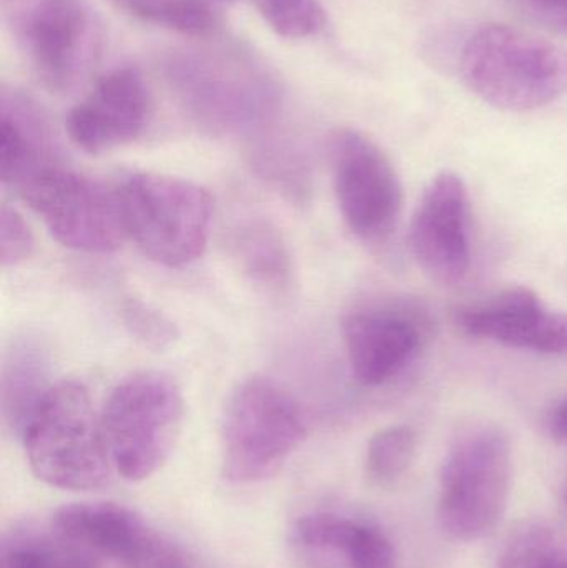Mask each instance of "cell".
I'll list each match as a JSON object with an SVG mask.
<instances>
[{
  "label": "cell",
  "mask_w": 567,
  "mask_h": 568,
  "mask_svg": "<svg viewBox=\"0 0 567 568\" xmlns=\"http://www.w3.org/2000/svg\"><path fill=\"white\" fill-rule=\"evenodd\" d=\"M163 75L186 116L210 135H253L282 109L276 77L239 47L175 50L163 62Z\"/></svg>",
  "instance_id": "obj_1"
},
{
  "label": "cell",
  "mask_w": 567,
  "mask_h": 568,
  "mask_svg": "<svg viewBox=\"0 0 567 568\" xmlns=\"http://www.w3.org/2000/svg\"><path fill=\"white\" fill-rule=\"evenodd\" d=\"M463 82L505 112H531L567 93V50L503 23L479 27L459 57Z\"/></svg>",
  "instance_id": "obj_2"
},
{
  "label": "cell",
  "mask_w": 567,
  "mask_h": 568,
  "mask_svg": "<svg viewBox=\"0 0 567 568\" xmlns=\"http://www.w3.org/2000/svg\"><path fill=\"white\" fill-rule=\"evenodd\" d=\"M19 439L33 476L55 489H102L115 474L100 414L75 381L50 387Z\"/></svg>",
  "instance_id": "obj_3"
},
{
  "label": "cell",
  "mask_w": 567,
  "mask_h": 568,
  "mask_svg": "<svg viewBox=\"0 0 567 568\" xmlns=\"http://www.w3.org/2000/svg\"><path fill=\"white\" fill-rule=\"evenodd\" d=\"M513 453L495 424H473L456 434L439 470L438 520L459 542L485 539L508 510Z\"/></svg>",
  "instance_id": "obj_4"
},
{
  "label": "cell",
  "mask_w": 567,
  "mask_h": 568,
  "mask_svg": "<svg viewBox=\"0 0 567 568\" xmlns=\"http://www.w3.org/2000/svg\"><path fill=\"white\" fill-rule=\"evenodd\" d=\"M182 390L172 377L145 371L123 379L100 413L113 473L142 483L162 469L182 434Z\"/></svg>",
  "instance_id": "obj_5"
},
{
  "label": "cell",
  "mask_w": 567,
  "mask_h": 568,
  "mask_svg": "<svg viewBox=\"0 0 567 568\" xmlns=\"http://www.w3.org/2000/svg\"><path fill=\"white\" fill-rule=\"evenodd\" d=\"M305 436L295 399L269 377H249L232 390L223 410V477L233 484L263 483L285 466Z\"/></svg>",
  "instance_id": "obj_6"
},
{
  "label": "cell",
  "mask_w": 567,
  "mask_h": 568,
  "mask_svg": "<svg viewBox=\"0 0 567 568\" xmlns=\"http://www.w3.org/2000/svg\"><path fill=\"white\" fill-rule=\"evenodd\" d=\"M126 235L143 255L182 268L205 252L212 199L196 183L160 173H135L117 186Z\"/></svg>",
  "instance_id": "obj_7"
},
{
  "label": "cell",
  "mask_w": 567,
  "mask_h": 568,
  "mask_svg": "<svg viewBox=\"0 0 567 568\" xmlns=\"http://www.w3.org/2000/svg\"><path fill=\"white\" fill-rule=\"evenodd\" d=\"M30 72L50 92L72 89L95 62L100 22L89 0H0Z\"/></svg>",
  "instance_id": "obj_8"
},
{
  "label": "cell",
  "mask_w": 567,
  "mask_h": 568,
  "mask_svg": "<svg viewBox=\"0 0 567 568\" xmlns=\"http://www.w3.org/2000/svg\"><path fill=\"white\" fill-rule=\"evenodd\" d=\"M17 193L67 248L107 255L129 239L117 189L80 175L65 163L37 173Z\"/></svg>",
  "instance_id": "obj_9"
},
{
  "label": "cell",
  "mask_w": 567,
  "mask_h": 568,
  "mask_svg": "<svg viewBox=\"0 0 567 568\" xmlns=\"http://www.w3.org/2000/svg\"><path fill=\"white\" fill-rule=\"evenodd\" d=\"M336 202L356 239L382 243L402 219L403 185L392 160L365 133L336 130L328 142Z\"/></svg>",
  "instance_id": "obj_10"
},
{
  "label": "cell",
  "mask_w": 567,
  "mask_h": 568,
  "mask_svg": "<svg viewBox=\"0 0 567 568\" xmlns=\"http://www.w3.org/2000/svg\"><path fill=\"white\" fill-rule=\"evenodd\" d=\"M52 524L92 556L107 557L120 568H190L175 540L120 504H70L53 514Z\"/></svg>",
  "instance_id": "obj_11"
},
{
  "label": "cell",
  "mask_w": 567,
  "mask_h": 568,
  "mask_svg": "<svg viewBox=\"0 0 567 568\" xmlns=\"http://www.w3.org/2000/svg\"><path fill=\"white\" fill-rule=\"evenodd\" d=\"M409 248L433 282H462L472 265L469 195L465 180L443 170L423 190L409 223Z\"/></svg>",
  "instance_id": "obj_12"
},
{
  "label": "cell",
  "mask_w": 567,
  "mask_h": 568,
  "mask_svg": "<svg viewBox=\"0 0 567 568\" xmlns=\"http://www.w3.org/2000/svg\"><path fill=\"white\" fill-rule=\"evenodd\" d=\"M469 336L513 349L567 357V313L551 310L528 286H509L458 311Z\"/></svg>",
  "instance_id": "obj_13"
},
{
  "label": "cell",
  "mask_w": 567,
  "mask_h": 568,
  "mask_svg": "<svg viewBox=\"0 0 567 568\" xmlns=\"http://www.w3.org/2000/svg\"><path fill=\"white\" fill-rule=\"evenodd\" d=\"M152 115V99L140 70L122 67L103 75L67 116L73 145L99 155L139 139Z\"/></svg>",
  "instance_id": "obj_14"
},
{
  "label": "cell",
  "mask_w": 567,
  "mask_h": 568,
  "mask_svg": "<svg viewBox=\"0 0 567 568\" xmlns=\"http://www.w3.org/2000/svg\"><path fill=\"white\" fill-rule=\"evenodd\" d=\"M292 544L310 568H398L388 534L352 514H306L293 526Z\"/></svg>",
  "instance_id": "obj_15"
},
{
  "label": "cell",
  "mask_w": 567,
  "mask_h": 568,
  "mask_svg": "<svg viewBox=\"0 0 567 568\" xmlns=\"http://www.w3.org/2000/svg\"><path fill=\"white\" fill-rule=\"evenodd\" d=\"M342 336L353 377L365 387L395 379L419 346L413 321L388 310L352 311L343 320Z\"/></svg>",
  "instance_id": "obj_16"
},
{
  "label": "cell",
  "mask_w": 567,
  "mask_h": 568,
  "mask_svg": "<svg viewBox=\"0 0 567 568\" xmlns=\"http://www.w3.org/2000/svg\"><path fill=\"white\" fill-rule=\"evenodd\" d=\"M63 163L55 133L36 100L17 89L0 93V180L20 189L49 166Z\"/></svg>",
  "instance_id": "obj_17"
},
{
  "label": "cell",
  "mask_w": 567,
  "mask_h": 568,
  "mask_svg": "<svg viewBox=\"0 0 567 568\" xmlns=\"http://www.w3.org/2000/svg\"><path fill=\"white\" fill-rule=\"evenodd\" d=\"M49 374V353L39 337L23 334L12 339L3 354L0 394L3 423L17 437L52 387Z\"/></svg>",
  "instance_id": "obj_18"
},
{
  "label": "cell",
  "mask_w": 567,
  "mask_h": 568,
  "mask_svg": "<svg viewBox=\"0 0 567 568\" xmlns=\"http://www.w3.org/2000/svg\"><path fill=\"white\" fill-rule=\"evenodd\" d=\"M233 255L250 283L269 297H288L293 262L282 233L265 220L240 226L233 236Z\"/></svg>",
  "instance_id": "obj_19"
},
{
  "label": "cell",
  "mask_w": 567,
  "mask_h": 568,
  "mask_svg": "<svg viewBox=\"0 0 567 568\" xmlns=\"http://www.w3.org/2000/svg\"><path fill=\"white\" fill-rule=\"evenodd\" d=\"M89 550L72 542L55 527L10 534L0 550V568H93Z\"/></svg>",
  "instance_id": "obj_20"
},
{
  "label": "cell",
  "mask_w": 567,
  "mask_h": 568,
  "mask_svg": "<svg viewBox=\"0 0 567 568\" xmlns=\"http://www.w3.org/2000/svg\"><path fill=\"white\" fill-rule=\"evenodd\" d=\"M120 9L143 22L185 36H206L222 20L230 0H113Z\"/></svg>",
  "instance_id": "obj_21"
},
{
  "label": "cell",
  "mask_w": 567,
  "mask_h": 568,
  "mask_svg": "<svg viewBox=\"0 0 567 568\" xmlns=\"http://www.w3.org/2000/svg\"><path fill=\"white\" fill-rule=\"evenodd\" d=\"M416 433L406 424L373 434L366 447L365 474L376 487H392L405 477L416 454Z\"/></svg>",
  "instance_id": "obj_22"
},
{
  "label": "cell",
  "mask_w": 567,
  "mask_h": 568,
  "mask_svg": "<svg viewBox=\"0 0 567 568\" xmlns=\"http://www.w3.org/2000/svg\"><path fill=\"white\" fill-rule=\"evenodd\" d=\"M496 568H567V539L551 527L525 526L509 537Z\"/></svg>",
  "instance_id": "obj_23"
},
{
  "label": "cell",
  "mask_w": 567,
  "mask_h": 568,
  "mask_svg": "<svg viewBox=\"0 0 567 568\" xmlns=\"http://www.w3.org/2000/svg\"><path fill=\"white\" fill-rule=\"evenodd\" d=\"M270 29L290 40L316 36L325 26L318 0H250Z\"/></svg>",
  "instance_id": "obj_24"
},
{
  "label": "cell",
  "mask_w": 567,
  "mask_h": 568,
  "mask_svg": "<svg viewBox=\"0 0 567 568\" xmlns=\"http://www.w3.org/2000/svg\"><path fill=\"white\" fill-rule=\"evenodd\" d=\"M120 321L133 339L152 351L169 349L180 336L179 327L170 317L135 297L123 301Z\"/></svg>",
  "instance_id": "obj_25"
},
{
  "label": "cell",
  "mask_w": 567,
  "mask_h": 568,
  "mask_svg": "<svg viewBox=\"0 0 567 568\" xmlns=\"http://www.w3.org/2000/svg\"><path fill=\"white\" fill-rule=\"evenodd\" d=\"M36 253V239L29 223L16 209L0 210V263L3 268H16Z\"/></svg>",
  "instance_id": "obj_26"
},
{
  "label": "cell",
  "mask_w": 567,
  "mask_h": 568,
  "mask_svg": "<svg viewBox=\"0 0 567 568\" xmlns=\"http://www.w3.org/2000/svg\"><path fill=\"white\" fill-rule=\"evenodd\" d=\"M529 22L567 37V0H509Z\"/></svg>",
  "instance_id": "obj_27"
},
{
  "label": "cell",
  "mask_w": 567,
  "mask_h": 568,
  "mask_svg": "<svg viewBox=\"0 0 567 568\" xmlns=\"http://www.w3.org/2000/svg\"><path fill=\"white\" fill-rule=\"evenodd\" d=\"M549 433L555 439L567 443V399L553 410L549 417Z\"/></svg>",
  "instance_id": "obj_28"
},
{
  "label": "cell",
  "mask_w": 567,
  "mask_h": 568,
  "mask_svg": "<svg viewBox=\"0 0 567 568\" xmlns=\"http://www.w3.org/2000/svg\"><path fill=\"white\" fill-rule=\"evenodd\" d=\"M563 497H565V503H566V506H567V480H566V484H565V489H563Z\"/></svg>",
  "instance_id": "obj_29"
}]
</instances>
